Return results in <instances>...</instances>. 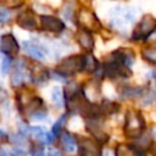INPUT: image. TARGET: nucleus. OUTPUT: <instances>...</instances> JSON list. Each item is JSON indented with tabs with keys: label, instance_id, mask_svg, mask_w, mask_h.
I'll return each instance as SVG.
<instances>
[{
	"label": "nucleus",
	"instance_id": "obj_1",
	"mask_svg": "<svg viewBox=\"0 0 156 156\" xmlns=\"http://www.w3.org/2000/svg\"><path fill=\"white\" fill-rule=\"evenodd\" d=\"M146 129V121L143 116V113L138 110L129 108L124 113V124H123V132L124 135L129 139L135 140L139 138Z\"/></svg>",
	"mask_w": 156,
	"mask_h": 156
},
{
	"label": "nucleus",
	"instance_id": "obj_2",
	"mask_svg": "<svg viewBox=\"0 0 156 156\" xmlns=\"http://www.w3.org/2000/svg\"><path fill=\"white\" fill-rule=\"evenodd\" d=\"M54 69L66 78L84 72V54H73L66 56Z\"/></svg>",
	"mask_w": 156,
	"mask_h": 156
},
{
	"label": "nucleus",
	"instance_id": "obj_3",
	"mask_svg": "<svg viewBox=\"0 0 156 156\" xmlns=\"http://www.w3.org/2000/svg\"><path fill=\"white\" fill-rule=\"evenodd\" d=\"M156 30V17L150 13H145L141 16L140 21L135 24L132 32V39L135 41L146 40L152 33Z\"/></svg>",
	"mask_w": 156,
	"mask_h": 156
},
{
	"label": "nucleus",
	"instance_id": "obj_4",
	"mask_svg": "<svg viewBox=\"0 0 156 156\" xmlns=\"http://www.w3.org/2000/svg\"><path fill=\"white\" fill-rule=\"evenodd\" d=\"M39 21H40V29L44 30V32H46V33L60 35L66 29L65 22L61 18H58L57 16L43 13V15H40Z\"/></svg>",
	"mask_w": 156,
	"mask_h": 156
},
{
	"label": "nucleus",
	"instance_id": "obj_5",
	"mask_svg": "<svg viewBox=\"0 0 156 156\" xmlns=\"http://www.w3.org/2000/svg\"><path fill=\"white\" fill-rule=\"evenodd\" d=\"M79 156H102V144L94 138H80L77 140Z\"/></svg>",
	"mask_w": 156,
	"mask_h": 156
},
{
	"label": "nucleus",
	"instance_id": "obj_6",
	"mask_svg": "<svg viewBox=\"0 0 156 156\" xmlns=\"http://www.w3.org/2000/svg\"><path fill=\"white\" fill-rule=\"evenodd\" d=\"M29 69L30 67L28 66L27 61L23 57H20L15 61L13 65V69H12V74L10 77V82L11 85L15 88L22 87L24 84V80L27 77H29Z\"/></svg>",
	"mask_w": 156,
	"mask_h": 156
},
{
	"label": "nucleus",
	"instance_id": "obj_7",
	"mask_svg": "<svg viewBox=\"0 0 156 156\" xmlns=\"http://www.w3.org/2000/svg\"><path fill=\"white\" fill-rule=\"evenodd\" d=\"M22 49L28 56H30L32 58L38 60V61H43L46 57V55L50 52L48 45H45L44 43H40V41H33V40L23 41Z\"/></svg>",
	"mask_w": 156,
	"mask_h": 156
},
{
	"label": "nucleus",
	"instance_id": "obj_8",
	"mask_svg": "<svg viewBox=\"0 0 156 156\" xmlns=\"http://www.w3.org/2000/svg\"><path fill=\"white\" fill-rule=\"evenodd\" d=\"M100 118H101V117L85 119V130H87L94 139H96L100 144H105V143L108 141L110 135L102 129Z\"/></svg>",
	"mask_w": 156,
	"mask_h": 156
},
{
	"label": "nucleus",
	"instance_id": "obj_9",
	"mask_svg": "<svg viewBox=\"0 0 156 156\" xmlns=\"http://www.w3.org/2000/svg\"><path fill=\"white\" fill-rule=\"evenodd\" d=\"M74 21L79 24V27L87 28L89 30H93L94 27H99L100 26L98 16L95 15L94 11H91L88 7H82L79 10V12L76 15V20Z\"/></svg>",
	"mask_w": 156,
	"mask_h": 156
},
{
	"label": "nucleus",
	"instance_id": "obj_10",
	"mask_svg": "<svg viewBox=\"0 0 156 156\" xmlns=\"http://www.w3.org/2000/svg\"><path fill=\"white\" fill-rule=\"evenodd\" d=\"M0 49L5 56L15 58L20 52V44L12 33H4L0 38Z\"/></svg>",
	"mask_w": 156,
	"mask_h": 156
},
{
	"label": "nucleus",
	"instance_id": "obj_11",
	"mask_svg": "<svg viewBox=\"0 0 156 156\" xmlns=\"http://www.w3.org/2000/svg\"><path fill=\"white\" fill-rule=\"evenodd\" d=\"M107 57H110L111 60H113V61L118 62L119 65H122L127 68H130V69L135 61L134 51L129 48H119V49L115 50L113 52H111Z\"/></svg>",
	"mask_w": 156,
	"mask_h": 156
},
{
	"label": "nucleus",
	"instance_id": "obj_12",
	"mask_svg": "<svg viewBox=\"0 0 156 156\" xmlns=\"http://www.w3.org/2000/svg\"><path fill=\"white\" fill-rule=\"evenodd\" d=\"M16 23L20 28L24 29V30H35L38 24H37V20H35V12L30 9H27L24 11H22L21 13L17 15L16 17Z\"/></svg>",
	"mask_w": 156,
	"mask_h": 156
},
{
	"label": "nucleus",
	"instance_id": "obj_13",
	"mask_svg": "<svg viewBox=\"0 0 156 156\" xmlns=\"http://www.w3.org/2000/svg\"><path fill=\"white\" fill-rule=\"evenodd\" d=\"M76 40L79 44V46L87 52H91L95 48V39L93 37V32L87 28H78V30L76 32Z\"/></svg>",
	"mask_w": 156,
	"mask_h": 156
},
{
	"label": "nucleus",
	"instance_id": "obj_14",
	"mask_svg": "<svg viewBox=\"0 0 156 156\" xmlns=\"http://www.w3.org/2000/svg\"><path fill=\"white\" fill-rule=\"evenodd\" d=\"M82 94L87 100L91 102H98L99 100H101V87L99 82L90 80L82 84Z\"/></svg>",
	"mask_w": 156,
	"mask_h": 156
},
{
	"label": "nucleus",
	"instance_id": "obj_15",
	"mask_svg": "<svg viewBox=\"0 0 156 156\" xmlns=\"http://www.w3.org/2000/svg\"><path fill=\"white\" fill-rule=\"evenodd\" d=\"M51 78L50 72L43 66H34L29 69V79L35 85H44Z\"/></svg>",
	"mask_w": 156,
	"mask_h": 156
},
{
	"label": "nucleus",
	"instance_id": "obj_16",
	"mask_svg": "<svg viewBox=\"0 0 156 156\" xmlns=\"http://www.w3.org/2000/svg\"><path fill=\"white\" fill-rule=\"evenodd\" d=\"M58 138H60V141H61L60 144H61L62 150H65L66 152H73L76 150V147H77V140H76V138H74V135L72 133H69L68 130L63 129L60 133Z\"/></svg>",
	"mask_w": 156,
	"mask_h": 156
},
{
	"label": "nucleus",
	"instance_id": "obj_17",
	"mask_svg": "<svg viewBox=\"0 0 156 156\" xmlns=\"http://www.w3.org/2000/svg\"><path fill=\"white\" fill-rule=\"evenodd\" d=\"M30 134L34 136L35 141H39L44 145H50L52 141H54V135L49 132H46L43 127L40 126H35V127H32L30 128Z\"/></svg>",
	"mask_w": 156,
	"mask_h": 156
},
{
	"label": "nucleus",
	"instance_id": "obj_18",
	"mask_svg": "<svg viewBox=\"0 0 156 156\" xmlns=\"http://www.w3.org/2000/svg\"><path fill=\"white\" fill-rule=\"evenodd\" d=\"M99 105H100L101 116H112L119 111V105L117 102L107 100V99H101Z\"/></svg>",
	"mask_w": 156,
	"mask_h": 156
},
{
	"label": "nucleus",
	"instance_id": "obj_19",
	"mask_svg": "<svg viewBox=\"0 0 156 156\" xmlns=\"http://www.w3.org/2000/svg\"><path fill=\"white\" fill-rule=\"evenodd\" d=\"M140 54L144 61H146L150 65H156V45L155 44L144 45L140 50Z\"/></svg>",
	"mask_w": 156,
	"mask_h": 156
},
{
	"label": "nucleus",
	"instance_id": "obj_20",
	"mask_svg": "<svg viewBox=\"0 0 156 156\" xmlns=\"http://www.w3.org/2000/svg\"><path fill=\"white\" fill-rule=\"evenodd\" d=\"M139 99H140V105L143 107L150 106L156 101V90L149 87V88L143 90V94H141V96Z\"/></svg>",
	"mask_w": 156,
	"mask_h": 156
},
{
	"label": "nucleus",
	"instance_id": "obj_21",
	"mask_svg": "<svg viewBox=\"0 0 156 156\" xmlns=\"http://www.w3.org/2000/svg\"><path fill=\"white\" fill-rule=\"evenodd\" d=\"M100 66V62L95 58L93 52H85L84 54V72L94 73V71Z\"/></svg>",
	"mask_w": 156,
	"mask_h": 156
},
{
	"label": "nucleus",
	"instance_id": "obj_22",
	"mask_svg": "<svg viewBox=\"0 0 156 156\" xmlns=\"http://www.w3.org/2000/svg\"><path fill=\"white\" fill-rule=\"evenodd\" d=\"M51 101L54 104L55 107L61 108L65 105V95H63V90L60 87H54L51 89V94H50Z\"/></svg>",
	"mask_w": 156,
	"mask_h": 156
},
{
	"label": "nucleus",
	"instance_id": "obj_23",
	"mask_svg": "<svg viewBox=\"0 0 156 156\" xmlns=\"http://www.w3.org/2000/svg\"><path fill=\"white\" fill-rule=\"evenodd\" d=\"M66 119H67V113H66V115H62L58 119H56V121L54 122V124H52V127H51V134H52L55 138H57V136L60 135V133L63 130V126H65V123H66Z\"/></svg>",
	"mask_w": 156,
	"mask_h": 156
},
{
	"label": "nucleus",
	"instance_id": "obj_24",
	"mask_svg": "<svg viewBox=\"0 0 156 156\" xmlns=\"http://www.w3.org/2000/svg\"><path fill=\"white\" fill-rule=\"evenodd\" d=\"M11 18H12L11 10L6 5L0 6V23L1 24H6V23H9L11 21Z\"/></svg>",
	"mask_w": 156,
	"mask_h": 156
},
{
	"label": "nucleus",
	"instance_id": "obj_25",
	"mask_svg": "<svg viewBox=\"0 0 156 156\" xmlns=\"http://www.w3.org/2000/svg\"><path fill=\"white\" fill-rule=\"evenodd\" d=\"M44 144L35 141L34 144L30 145V155L32 156H45V151H44Z\"/></svg>",
	"mask_w": 156,
	"mask_h": 156
},
{
	"label": "nucleus",
	"instance_id": "obj_26",
	"mask_svg": "<svg viewBox=\"0 0 156 156\" xmlns=\"http://www.w3.org/2000/svg\"><path fill=\"white\" fill-rule=\"evenodd\" d=\"M62 16H63V18L67 20V21H73V20H76V15H74V12H73V7H72L71 4H65V5L62 6Z\"/></svg>",
	"mask_w": 156,
	"mask_h": 156
},
{
	"label": "nucleus",
	"instance_id": "obj_27",
	"mask_svg": "<svg viewBox=\"0 0 156 156\" xmlns=\"http://www.w3.org/2000/svg\"><path fill=\"white\" fill-rule=\"evenodd\" d=\"M11 67H12V58L9 56H5L2 58V62H1V73L7 74Z\"/></svg>",
	"mask_w": 156,
	"mask_h": 156
},
{
	"label": "nucleus",
	"instance_id": "obj_28",
	"mask_svg": "<svg viewBox=\"0 0 156 156\" xmlns=\"http://www.w3.org/2000/svg\"><path fill=\"white\" fill-rule=\"evenodd\" d=\"M10 156H27V152L22 149V147H15L11 152H10Z\"/></svg>",
	"mask_w": 156,
	"mask_h": 156
},
{
	"label": "nucleus",
	"instance_id": "obj_29",
	"mask_svg": "<svg viewBox=\"0 0 156 156\" xmlns=\"http://www.w3.org/2000/svg\"><path fill=\"white\" fill-rule=\"evenodd\" d=\"M49 156H63L62 151L61 150H57V149H50L49 152H48Z\"/></svg>",
	"mask_w": 156,
	"mask_h": 156
},
{
	"label": "nucleus",
	"instance_id": "obj_30",
	"mask_svg": "<svg viewBox=\"0 0 156 156\" xmlns=\"http://www.w3.org/2000/svg\"><path fill=\"white\" fill-rule=\"evenodd\" d=\"M7 98V91L2 88H0V104L1 102H5V99Z\"/></svg>",
	"mask_w": 156,
	"mask_h": 156
},
{
	"label": "nucleus",
	"instance_id": "obj_31",
	"mask_svg": "<svg viewBox=\"0 0 156 156\" xmlns=\"http://www.w3.org/2000/svg\"><path fill=\"white\" fill-rule=\"evenodd\" d=\"M0 156H10V152H7V151L4 150V151L0 152Z\"/></svg>",
	"mask_w": 156,
	"mask_h": 156
},
{
	"label": "nucleus",
	"instance_id": "obj_32",
	"mask_svg": "<svg viewBox=\"0 0 156 156\" xmlns=\"http://www.w3.org/2000/svg\"><path fill=\"white\" fill-rule=\"evenodd\" d=\"M0 50H1V49H0Z\"/></svg>",
	"mask_w": 156,
	"mask_h": 156
}]
</instances>
